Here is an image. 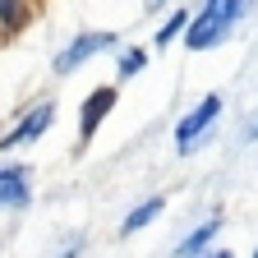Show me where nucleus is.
Returning <instances> with one entry per match:
<instances>
[{
  "instance_id": "1",
  "label": "nucleus",
  "mask_w": 258,
  "mask_h": 258,
  "mask_svg": "<svg viewBox=\"0 0 258 258\" xmlns=\"http://www.w3.org/2000/svg\"><path fill=\"white\" fill-rule=\"evenodd\" d=\"M253 14V0H203L194 10V23L184 28V51H212L226 37H235V28Z\"/></svg>"
},
{
  "instance_id": "2",
  "label": "nucleus",
  "mask_w": 258,
  "mask_h": 258,
  "mask_svg": "<svg viewBox=\"0 0 258 258\" xmlns=\"http://www.w3.org/2000/svg\"><path fill=\"white\" fill-rule=\"evenodd\" d=\"M221 111H226L221 92H208V97H199V102H194V106L180 115V124H175V152H180V157L199 152V148L212 139V129L221 124Z\"/></svg>"
},
{
  "instance_id": "3",
  "label": "nucleus",
  "mask_w": 258,
  "mask_h": 258,
  "mask_svg": "<svg viewBox=\"0 0 258 258\" xmlns=\"http://www.w3.org/2000/svg\"><path fill=\"white\" fill-rule=\"evenodd\" d=\"M106 51H111V55L120 51V32H111V28H83L79 37H70V42H64V51L51 60V70H55L60 79H70L74 70H83L88 60L106 55Z\"/></svg>"
},
{
  "instance_id": "4",
  "label": "nucleus",
  "mask_w": 258,
  "mask_h": 258,
  "mask_svg": "<svg viewBox=\"0 0 258 258\" xmlns=\"http://www.w3.org/2000/svg\"><path fill=\"white\" fill-rule=\"evenodd\" d=\"M55 124V102H37V106H28L19 120H14V129H5L0 134V152H14V148H28V143H37V139H46V129Z\"/></svg>"
},
{
  "instance_id": "5",
  "label": "nucleus",
  "mask_w": 258,
  "mask_h": 258,
  "mask_svg": "<svg viewBox=\"0 0 258 258\" xmlns=\"http://www.w3.org/2000/svg\"><path fill=\"white\" fill-rule=\"evenodd\" d=\"M115 102H120V88L115 83H102V88H92L83 97V106H79V148H88L97 139V129L106 124V115L115 111Z\"/></svg>"
},
{
  "instance_id": "6",
  "label": "nucleus",
  "mask_w": 258,
  "mask_h": 258,
  "mask_svg": "<svg viewBox=\"0 0 258 258\" xmlns=\"http://www.w3.org/2000/svg\"><path fill=\"white\" fill-rule=\"evenodd\" d=\"M28 203H32V166L0 161V212H23Z\"/></svg>"
},
{
  "instance_id": "7",
  "label": "nucleus",
  "mask_w": 258,
  "mask_h": 258,
  "mask_svg": "<svg viewBox=\"0 0 258 258\" xmlns=\"http://www.w3.org/2000/svg\"><path fill=\"white\" fill-rule=\"evenodd\" d=\"M166 212V194H152V199H143V203H134L124 212V221H120V240H129V235H139V231H148V226Z\"/></svg>"
},
{
  "instance_id": "8",
  "label": "nucleus",
  "mask_w": 258,
  "mask_h": 258,
  "mask_svg": "<svg viewBox=\"0 0 258 258\" xmlns=\"http://www.w3.org/2000/svg\"><path fill=\"white\" fill-rule=\"evenodd\" d=\"M217 231H221V217H208L203 226H194V231L175 244V258H199V253H208L212 240H217Z\"/></svg>"
},
{
  "instance_id": "9",
  "label": "nucleus",
  "mask_w": 258,
  "mask_h": 258,
  "mask_svg": "<svg viewBox=\"0 0 258 258\" xmlns=\"http://www.w3.org/2000/svg\"><path fill=\"white\" fill-rule=\"evenodd\" d=\"M189 23H194V10H189V5H175V10H171V19L157 28V51H161V46H171L180 32L189 28Z\"/></svg>"
},
{
  "instance_id": "10",
  "label": "nucleus",
  "mask_w": 258,
  "mask_h": 258,
  "mask_svg": "<svg viewBox=\"0 0 258 258\" xmlns=\"http://www.w3.org/2000/svg\"><path fill=\"white\" fill-rule=\"evenodd\" d=\"M115 55H120V60H115V79H120V83H129V79H134L143 64H148V55H152V51H148V46H124V51H115Z\"/></svg>"
},
{
  "instance_id": "11",
  "label": "nucleus",
  "mask_w": 258,
  "mask_h": 258,
  "mask_svg": "<svg viewBox=\"0 0 258 258\" xmlns=\"http://www.w3.org/2000/svg\"><path fill=\"white\" fill-rule=\"evenodd\" d=\"M79 253H83V240H70V244L55 249V258H79Z\"/></svg>"
},
{
  "instance_id": "12",
  "label": "nucleus",
  "mask_w": 258,
  "mask_h": 258,
  "mask_svg": "<svg viewBox=\"0 0 258 258\" xmlns=\"http://www.w3.org/2000/svg\"><path fill=\"white\" fill-rule=\"evenodd\" d=\"M199 258H235L231 249H208V253H199Z\"/></svg>"
},
{
  "instance_id": "13",
  "label": "nucleus",
  "mask_w": 258,
  "mask_h": 258,
  "mask_svg": "<svg viewBox=\"0 0 258 258\" xmlns=\"http://www.w3.org/2000/svg\"><path fill=\"white\" fill-rule=\"evenodd\" d=\"M244 139H249V143H253V139H258V115H253V120H249V129H244Z\"/></svg>"
},
{
  "instance_id": "14",
  "label": "nucleus",
  "mask_w": 258,
  "mask_h": 258,
  "mask_svg": "<svg viewBox=\"0 0 258 258\" xmlns=\"http://www.w3.org/2000/svg\"><path fill=\"white\" fill-rule=\"evenodd\" d=\"M249 258H258V244H253V253H249Z\"/></svg>"
}]
</instances>
